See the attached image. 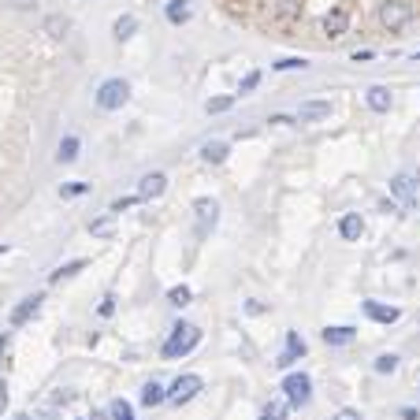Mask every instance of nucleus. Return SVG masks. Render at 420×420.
Wrapping results in <instances>:
<instances>
[{"label": "nucleus", "mask_w": 420, "mask_h": 420, "mask_svg": "<svg viewBox=\"0 0 420 420\" xmlns=\"http://www.w3.org/2000/svg\"><path fill=\"white\" fill-rule=\"evenodd\" d=\"M398 420H420V413L413 405H402V409H398Z\"/></svg>", "instance_id": "39"}, {"label": "nucleus", "mask_w": 420, "mask_h": 420, "mask_svg": "<svg viewBox=\"0 0 420 420\" xmlns=\"http://www.w3.org/2000/svg\"><path fill=\"white\" fill-rule=\"evenodd\" d=\"M257 86H261V71H250V74H245V79L239 82V93H234V97H242V93H253Z\"/></svg>", "instance_id": "33"}, {"label": "nucleus", "mask_w": 420, "mask_h": 420, "mask_svg": "<svg viewBox=\"0 0 420 420\" xmlns=\"http://www.w3.org/2000/svg\"><path fill=\"white\" fill-rule=\"evenodd\" d=\"M305 67H309L305 56H279V60H272V71H305Z\"/></svg>", "instance_id": "28"}, {"label": "nucleus", "mask_w": 420, "mask_h": 420, "mask_svg": "<svg viewBox=\"0 0 420 420\" xmlns=\"http://www.w3.org/2000/svg\"><path fill=\"white\" fill-rule=\"evenodd\" d=\"M4 409H8V380L0 375V417H4Z\"/></svg>", "instance_id": "38"}, {"label": "nucleus", "mask_w": 420, "mask_h": 420, "mask_svg": "<svg viewBox=\"0 0 420 420\" xmlns=\"http://www.w3.org/2000/svg\"><path fill=\"white\" fill-rule=\"evenodd\" d=\"M90 234H93V239H112V234H115V216H112V212L90 220Z\"/></svg>", "instance_id": "25"}, {"label": "nucleus", "mask_w": 420, "mask_h": 420, "mask_svg": "<svg viewBox=\"0 0 420 420\" xmlns=\"http://www.w3.org/2000/svg\"><path fill=\"white\" fill-rule=\"evenodd\" d=\"M227 156H231V145L227 142H204L201 145V160H204V164H223Z\"/></svg>", "instance_id": "23"}, {"label": "nucleus", "mask_w": 420, "mask_h": 420, "mask_svg": "<svg viewBox=\"0 0 420 420\" xmlns=\"http://www.w3.org/2000/svg\"><path fill=\"white\" fill-rule=\"evenodd\" d=\"M372 372H380V375L398 372V357H394V353H380V357L372 361Z\"/></svg>", "instance_id": "30"}, {"label": "nucleus", "mask_w": 420, "mask_h": 420, "mask_svg": "<svg viewBox=\"0 0 420 420\" xmlns=\"http://www.w3.org/2000/svg\"><path fill=\"white\" fill-rule=\"evenodd\" d=\"M201 346V328L197 324H186V320H179V324H171L164 346H160V353H164L168 361H179L186 357V353H193Z\"/></svg>", "instance_id": "1"}, {"label": "nucleus", "mask_w": 420, "mask_h": 420, "mask_svg": "<svg viewBox=\"0 0 420 420\" xmlns=\"http://www.w3.org/2000/svg\"><path fill=\"white\" fill-rule=\"evenodd\" d=\"M234 101H239V97H234V93H220V97H209V101H204V112H209V115H223V112H231V108H234Z\"/></svg>", "instance_id": "26"}, {"label": "nucleus", "mask_w": 420, "mask_h": 420, "mask_svg": "<svg viewBox=\"0 0 420 420\" xmlns=\"http://www.w3.org/2000/svg\"><path fill=\"white\" fill-rule=\"evenodd\" d=\"M420 19L417 4H409V0H383L380 8H375V23H380L387 34H398V30L413 26Z\"/></svg>", "instance_id": "2"}, {"label": "nucleus", "mask_w": 420, "mask_h": 420, "mask_svg": "<svg viewBox=\"0 0 420 420\" xmlns=\"http://www.w3.org/2000/svg\"><path fill=\"white\" fill-rule=\"evenodd\" d=\"M12 420H34V417H30V413H15Z\"/></svg>", "instance_id": "43"}, {"label": "nucleus", "mask_w": 420, "mask_h": 420, "mask_svg": "<svg viewBox=\"0 0 420 420\" xmlns=\"http://www.w3.org/2000/svg\"><path fill=\"white\" fill-rule=\"evenodd\" d=\"M97 316H101V320H112V316H115V294H104V298H101V305H97Z\"/></svg>", "instance_id": "35"}, {"label": "nucleus", "mask_w": 420, "mask_h": 420, "mask_svg": "<svg viewBox=\"0 0 420 420\" xmlns=\"http://www.w3.org/2000/svg\"><path fill=\"white\" fill-rule=\"evenodd\" d=\"M372 56H375L372 49H357V52H353V60H357V63H361V60H372Z\"/></svg>", "instance_id": "42"}, {"label": "nucleus", "mask_w": 420, "mask_h": 420, "mask_svg": "<svg viewBox=\"0 0 420 420\" xmlns=\"http://www.w3.org/2000/svg\"><path fill=\"white\" fill-rule=\"evenodd\" d=\"M301 357H305V339L298 335V331H286V350L279 353V369H290V364H298Z\"/></svg>", "instance_id": "12"}, {"label": "nucleus", "mask_w": 420, "mask_h": 420, "mask_svg": "<svg viewBox=\"0 0 420 420\" xmlns=\"http://www.w3.org/2000/svg\"><path fill=\"white\" fill-rule=\"evenodd\" d=\"M134 34H138V15L127 12V15H120V19L112 23V38H115V41H131Z\"/></svg>", "instance_id": "22"}, {"label": "nucleus", "mask_w": 420, "mask_h": 420, "mask_svg": "<svg viewBox=\"0 0 420 420\" xmlns=\"http://www.w3.org/2000/svg\"><path fill=\"white\" fill-rule=\"evenodd\" d=\"M190 301H193V294H190V286H186V283H179V286H171V290H168V305L186 309Z\"/></svg>", "instance_id": "27"}, {"label": "nucleus", "mask_w": 420, "mask_h": 420, "mask_svg": "<svg viewBox=\"0 0 420 420\" xmlns=\"http://www.w3.org/2000/svg\"><path fill=\"white\" fill-rule=\"evenodd\" d=\"M138 201H142V197H138V193H134V197H115V201L108 204V212H112V216H120V212H127V209H134Z\"/></svg>", "instance_id": "34"}, {"label": "nucleus", "mask_w": 420, "mask_h": 420, "mask_svg": "<svg viewBox=\"0 0 420 420\" xmlns=\"http://www.w3.org/2000/svg\"><path fill=\"white\" fill-rule=\"evenodd\" d=\"M294 115H272V127H294Z\"/></svg>", "instance_id": "41"}, {"label": "nucleus", "mask_w": 420, "mask_h": 420, "mask_svg": "<svg viewBox=\"0 0 420 420\" xmlns=\"http://www.w3.org/2000/svg\"><path fill=\"white\" fill-rule=\"evenodd\" d=\"M108 420H134V405L127 402V398H115L108 405Z\"/></svg>", "instance_id": "29"}, {"label": "nucleus", "mask_w": 420, "mask_h": 420, "mask_svg": "<svg viewBox=\"0 0 420 420\" xmlns=\"http://www.w3.org/2000/svg\"><path fill=\"white\" fill-rule=\"evenodd\" d=\"M361 234H364L361 212H342L339 216V239L342 242H361Z\"/></svg>", "instance_id": "13"}, {"label": "nucleus", "mask_w": 420, "mask_h": 420, "mask_svg": "<svg viewBox=\"0 0 420 420\" xmlns=\"http://www.w3.org/2000/svg\"><path fill=\"white\" fill-rule=\"evenodd\" d=\"M82 193H90V182H63L60 186V197H82Z\"/></svg>", "instance_id": "31"}, {"label": "nucleus", "mask_w": 420, "mask_h": 420, "mask_svg": "<svg viewBox=\"0 0 420 420\" xmlns=\"http://www.w3.org/2000/svg\"><path fill=\"white\" fill-rule=\"evenodd\" d=\"M8 250H12V245H8V242H0V257H4Z\"/></svg>", "instance_id": "44"}, {"label": "nucleus", "mask_w": 420, "mask_h": 420, "mask_svg": "<svg viewBox=\"0 0 420 420\" xmlns=\"http://www.w3.org/2000/svg\"><path fill=\"white\" fill-rule=\"evenodd\" d=\"M417 190H420V175H417V171H398V175L391 179V201L413 204Z\"/></svg>", "instance_id": "9"}, {"label": "nucleus", "mask_w": 420, "mask_h": 420, "mask_svg": "<svg viewBox=\"0 0 420 420\" xmlns=\"http://www.w3.org/2000/svg\"><path fill=\"white\" fill-rule=\"evenodd\" d=\"M279 391H283V398L290 402V409H305L312 402V380L305 372H290Z\"/></svg>", "instance_id": "5"}, {"label": "nucleus", "mask_w": 420, "mask_h": 420, "mask_svg": "<svg viewBox=\"0 0 420 420\" xmlns=\"http://www.w3.org/2000/svg\"><path fill=\"white\" fill-rule=\"evenodd\" d=\"M8 8H12V12H34L38 8V0H4Z\"/></svg>", "instance_id": "36"}, {"label": "nucleus", "mask_w": 420, "mask_h": 420, "mask_svg": "<svg viewBox=\"0 0 420 420\" xmlns=\"http://www.w3.org/2000/svg\"><path fill=\"white\" fill-rule=\"evenodd\" d=\"M364 104H369L375 115H383V112H391L394 97H391V90H387V86H369V90H364Z\"/></svg>", "instance_id": "14"}, {"label": "nucleus", "mask_w": 420, "mask_h": 420, "mask_svg": "<svg viewBox=\"0 0 420 420\" xmlns=\"http://www.w3.org/2000/svg\"><path fill=\"white\" fill-rule=\"evenodd\" d=\"M331 420H364V417H361V409H350V405H346V409H339V413L331 417Z\"/></svg>", "instance_id": "37"}, {"label": "nucleus", "mask_w": 420, "mask_h": 420, "mask_svg": "<svg viewBox=\"0 0 420 420\" xmlns=\"http://www.w3.org/2000/svg\"><path fill=\"white\" fill-rule=\"evenodd\" d=\"M41 34L45 38H52V41H63L71 34V19L63 15V12H52V15H45V23H41Z\"/></svg>", "instance_id": "15"}, {"label": "nucleus", "mask_w": 420, "mask_h": 420, "mask_svg": "<svg viewBox=\"0 0 420 420\" xmlns=\"http://www.w3.org/2000/svg\"><path fill=\"white\" fill-rule=\"evenodd\" d=\"M12 342H15V331H4V335H0V369L12 357Z\"/></svg>", "instance_id": "32"}, {"label": "nucleus", "mask_w": 420, "mask_h": 420, "mask_svg": "<svg viewBox=\"0 0 420 420\" xmlns=\"http://www.w3.org/2000/svg\"><path fill=\"white\" fill-rule=\"evenodd\" d=\"M320 339L328 342V346H350L353 339H357V328H350V324H335V328H324L320 331Z\"/></svg>", "instance_id": "19"}, {"label": "nucleus", "mask_w": 420, "mask_h": 420, "mask_svg": "<svg viewBox=\"0 0 420 420\" xmlns=\"http://www.w3.org/2000/svg\"><path fill=\"white\" fill-rule=\"evenodd\" d=\"M86 257H74V261H67V264H60L56 272H49V283H63V279H74L79 272H86Z\"/></svg>", "instance_id": "21"}, {"label": "nucleus", "mask_w": 420, "mask_h": 420, "mask_svg": "<svg viewBox=\"0 0 420 420\" xmlns=\"http://www.w3.org/2000/svg\"><path fill=\"white\" fill-rule=\"evenodd\" d=\"M164 15H168L171 26H186L190 19H193V0H168Z\"/></svg>", "instance_id": "16"}, {"label": "nucleus", "mask_w": 420, "mask_h": 420, "mask_svg": "<svg viewBox=\"0 0 420 420\" xmlns=\"http://www.w3.org/2000/svg\"><path fill=\"white\" fill-rule=\"evenodd\" d=\"M127 101H131V82L120 79V74H115V79H104L93 93V104L101 112H120Z\"/></svg>", "instance_id": "3"}, {"label": "nucleus", "mask_w": 420, "mask_h": 420, "mask_svg": "<svg viewBox=\"0 0 420 420\" xmlns=\"http://www.w3.org/2000/svg\"><path fill=\"white\" fill-rule=\"evenodd\" d=\"M286 417H290V402L286 398H272V402H264L257 420H286Z\"/></svg>", "instance_id": "24"}, {"label": "nucleus", "mask_w": 420, "mask_h": 420, "mask_svg": "<svg viewBox=\"0 0 420 420\" xmlns=\"http://www.w3.org/2000/svg\"><path fill=\"white\" fill-rule=\"evenodd\" d=\"M201 391H204V380H201V375L197 372H182V375H175V383L168 387V402L182 409V405H190Z\"/></svg>", "instance_id": "4"}, {"label": "nucleus", "mask_w": 420, "mask_h": 420, "mask_svg": "<svg viewBox=\"0 0 420 420\" xmlns=\"http://www.w3.org/2000/svg\"><path fill=\"white\" fill-rule=\"evenodd\" d=\"M264 309H268L264 301H245V312H250V316H261Z\"/></svg>", "instance_id": "40"}, {"label": "nucleus", "mask_w": 420, "mask_h": 420, "mask_svg": "<svg viewBox=\"0 0 420 420\" xmlns=\"http://www.w3.org/2000/svg\"><path fill=\"white\" fill-rule=\"evenodd\" d=\"M331 115V101H301L298 108V123H320Z\"/></svg>", "instance_id": "18"}, {"label": "nucleus", "mask_w": 420, "mask_h": 420, "mask_svg": "<svg viewBox=\"0 0 420 420\" xmlns=\"http://www.w3.org/2000/svg\"><path fill=\"white\" fill-rule=\"evenodd\" d=\"M79 153H82V138L79 134H63L60 138V145H56V164H74L79 160Z\"/></svg>", "instance_id": "17"}, {"label": "nucleus", "mask_w": 420, "mask_h": 420, "mask_svg": "<svg viewBox=\"0 0 420 420\" xmlns=\"http://www.w3.org/2000/svg\"><path fill=\"white\" fill-rule=\"evenodd\" d=\"M193 220H197V227H193L197 239H204V234L220 223V201L216 197H197L193 201Z\"/></svg>", "instance_id": "7"}, {"label": "nucleus", "mask_w": 420, "mask_h": 420, "mask_svg": "<svg viewBox=\"0 0 420 420\" xmlns=\"http://www.w3.org/2000/svg\"><path fill=\"white\" fill-rule=\"evenodd\" d=\"M41 305H45V294H41V290H38V294H26L12 312H8V328H12V331H15V328H26L30 320H34L38 312H41Z\"/></svg>", "instance_id": "8"}, {"label": "nucleus", "mask_w": 420, "mask_h": 420, "mask_svg": "<svg viewBox=\"0 0 420 420\" xmlns=\"http://www.w3.org/2000/svg\"><path fill=\"white\" fill-rule=\"evenodd\" d=\"M168 402V387L164 383H156V380H149L142 387V405L145 409H156V405H164Z\"/></svg>", "instance_id": "20"}, {"label": "nucleus", "mask_w": 420, "mask_h": 420, "mask_svg": "<svg viewBox=\"0 0 420 420\" xmlns=\"http://www.w3.org/2000/svg\"><path fill=\"white\" fill-rule=\"evenodd\" d=\"M361 309H364V316H369V320L387 324V328L402 320V309H398V305H383V301H361Z\"/></svg>", "instance_id": "10"}, {"label": "nucleus", "mask_w": 420, "mask_h": 420, "mask_svg": "<svg viewBox=\"0 0 420 420\" xmlns=\"http://www.w3.org/2000/svg\"><path fill=\"white\" fill-rule=\"evenodd\" d=\"M164 190H168V175H164V171H149V175H142V182H138V197H142V201L164 197Z\"/></svg>", "instance_id": "11"}, {"label": "nucleus", "mask_w": 420, "mask_h": 420, "mask_svg": "<svg viewBox=\"0 0 420 420\" xmlns=\"http://www.w3.org/2000/svg\"><path fill=\"white\" fill-rule=\"evenodd\" d=\"M350 23H353V12H350V8H342V4H335V8H328V12L320 15V34L339 41V38L350 34Z\"/></svg>", "instance_id": "6"}]
</instances>
